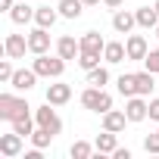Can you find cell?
<instances>
[{
    "label": "cell",
    "mask_w": 159,
    "mask_h": 159,
    "mask_svg": "<svg viewBox=\"0 0 159 159\" xmlns=\"http://www.w3.org/2000/svg\"><path fill=\"white\" fill-rule=\"evenodd\" d=\"M28 103L25 97H13V94H0V119L7 122H16V119H25L28 116Z\"/></svg>",
    "instance_id": "2"
},
{
    "label": "cell",
    "mask_w": 159,
    "mask_h": 159,
    "mask_svg": "<svg viewBox=\"0 0 159 159\" xmlns=\"http://www.w3.org/2000/svg\"><path fill=\"white\" fill-rule=\"evenodd\" d=\"M125 125H128V116H125V109L119 112V109H109V112H103V128L106 131H125Z\"/></svg>",
    "instance_id": "15"
},
{
    "label": "cell",
    "mask_w": 159,
    "mask_h": 159,
    "mask_svg": "<svg viewBox=\"0 0 159 159\" xmlns=\"http://www.w3.org/2000/svg\"><path fill=\"white\" fill-rule=\"evenodd\" d=\"M47 31H50V28H41V25H38V28L28 34V50H31L34 56H41V53L50 50V34H47Z\"/></svg>",
    "instance_id": "7"
},
{
    "label": "cell",
    "mask_w": 159,
    "mask_h": 159,
    "mask_svg": "<svg viewBox=\"0 0 159 159\" xmlns=\"http://www.w3.org/2000/svg\"><path fill=\"white\" fill-rule=\"evenodd\" d=\"M143 66H147V72L159 75V50H150V53H147V59H143Z\"/></svg>",
    "instance_id": "29"
},
{
    "label": "cell",
    "mask_w": 159,
    "mask_h": 159,
    "mask_svg": "<svg viewBox=\"0 0 159 159\" xmlns=\"http://www.w3.org/2000/svg\"><path fill=\"white\" fill-rule=\"evenodd\" d=\"M10 125H13V131H16V134H22V137H31V134H34V122H31V116L16 119V122H10Z\"/></svg>",
    "instance_id": "27"
},
{
    "label": "cell",
    "mask_w": 159,
    "mask_h": 159,
    "mask_svg": "<svg viewBox=\"0 0 159 159\" xmlns=\"http://www.w3.org/2000/svg\"><path fill=\"white\" fill-rule=\"evenodd\" d=\"M81 106L91 109V112H97V116H103V112L112 109V94H109L106 88H94V84H88V91L81 94Z\"/></svg>",
    "instance_id": "1"
},
{
    "label": "cell",
    "mask_w": 159,
    "mask_h": 159,
    "mask_svg": "<svg viewBox=\"0 0 159 159\" xmlns=\"http://www.w3.org/2000/svg\"><path fill=\"white\" fill-rule=\"evenodd\" d=\"M22 140H25V137L16 134V131H13V134H0V153H3L7 159H16V156L22 153Z\"/></svg>",
    "instance_id": "9"
},
{
    "label": "cell",
    "mask_w": 159,
    "mask_h": 159,
    "mask_svg": "<svg viewBox=\"0 0 159 159\" xmlns=\"http://www.w3.org/2000/svg\"><path fill=\"white\" fill-rule=\"evenodd\" d=\"M56 53H59L62 59H75L78 53H81V41H75L72 34H62V38L56 41Z\"/></svg>",
    "instance_id": "12"
},
{
    "label": "cell",
    "mask_w": 159,
    "mask_h": 159,
    "mask_svg": "<svg viewBox=\"0 0 159 159\" xmlns=\"http://www.w3.org/2000/svg\"><path fill=\"white\" fill-rule=\"evenodd\" d=\"M38 78H41V75H38L34 69H16V75H13V81H10V84H13L16 91H31Z\"/></svg>",
    "instance_id": "11"
},
{
    "label": "cell",
    "mask_w": 159,
    "mask_h": 159,
    "mask_svg": "<svg viewBox=\"0 0 159 159\" xmlns=\"http://www.w3.org/2000/svg\"><path fill=\"white\" fill-rule=\"evenodd\" d=\"M56 19H59V10H50V7H38V10H34V22H38L41 28H53Z\"/></svg>",
    "instance_id": "21"
},
{
    "label": "cell",
    "mask_w": 159,
    "mask_h": 159,
    "mask_svg": "<svg viewBox=\"0 0 159 159\" xmlns=\"http://www.w3.org/2000/svg\"><path fill=\"white\" fill-rule=\"evenodd\" d=\"M106 81H109V69L97 66V69L88 72V84H94V88H106Z\"/></svg>",
    "instance_id": "25"
},
{
    "label": "cell",
    "mask_w": 159,
    "mask_h": 159,
    "mask_svg": "<svg viewBox=\"0 0 159 159\" xmlns=\"http://www.w3.org/2000/svg\"><path fill=\"white\" fill-rule=\"evenodd\" d=\"M103 59H106L109 66H116V62H125V59H128V50H125V44H119V41H109V44H106V50H103Z\"/></svg>",
    "instance_id": "17"
},
{
    "label": "cell",
    "mask_w": 159,
    "mask_h": 159,
    "mask_svg": "<svg viewBox=\"0 0 159 159\" xmlns=\"http://www.w3.org/2000/svg\"><path fill=\"white\" fill-rule=\"evenodd\" d=\"M150 119H153V122H159V97H156V100H150Z\"/></svg>",
    "instance_id": "32"
},
{
    "label": "cell",
    "mask_w": 159,
    "mask_h": 159,
    "mask_svg": "<svg viewBox=\"0 0 159 159\" xmlns=\"http://www.w3.org/2000/svg\"><path fill=\"white\" fill-rule=\"evenodd\" d=\"M94 147H97V153L103 156V153H116V147H119V140H116V131H106L103 128V134H97V140H94Z\"/></svg>",
    "instance_id": "18"
},
{
    "label": "cell",
    "mask_w": 159,
    "mask_h": 159,
    "mask_svg": "<svg viewBox=\"0 0 159 159\" xmlns=\"http://www.w3.org/2000/svg\"><path fill=\"white\" fill-rule=\"evenodd\" d=\"M156 38H159V25H156Z\"/></svg>",
    "instance_id": "38"
},
{
    "label": "cell",
    "mask_w": 159,
    "mask_h": 159,
    "mask_svg": "<svg viewBox=\"0 0 159 159\" xmlns=\"http://www.w3.org/2000/svg\"><path fill=\"white\" fill-rule=\"evenodd\" d=\"M116 159H131V150H125V147H116V153H112Z\"/></svg>",
    "instance_id": "33"
},
{
    "label": "cell",
    "mask_w": 159,
    "mask_h": 159,
    "mask_svg": "<svg viewBox=\"0 0 159 159\" xmlns=\"http://www.w3.org/2000/svg\"><path fill=\"white\" fill-rule=\"evenodd\" d=\"M143 150H147V153H159V131L143 137Z\"/></svg>",
    "instance_id": "31"
},
{
    "label": "cell",
    "mask_w": 159,
    "mask_h": 159,
    "mask_svg": "<svg viewBox=\"0 0 159 159\" xmlns=\"http://www.w3.org/2000/svg\"><path fill=\"white\" fill-rule=\"evenodd\" d=\"M97 3H103V0H84V7H97Z\"/></svg>",
    "instance_id": "36"
},
{
    "label": "cell",
    "mask_w": 159,
    "mask_h": 159,
    "mask_svg": "<svg viewBox=\"0 0 159 159\" xmlns=\"http://www.w3.org/2000/svg\"><path fill=\"white\" fill-rule=\"evenodd\" d=\"M53 137H56L53 131H47V128H41V125H38V128H34V134H31V143H34L38 150H44V147H50V140H53Z\"/></svg>",
    "instance_id": "26"
},
{
    "label": "cell",
    "mask_w": 159,
    "mask_h": 159,
    "mask_svg": "<svg viewBox=\"0 0 159 159\" xmlns=\"http://www.w3.org/2000/svg\"><path fill=\"white\" fill-rule=\"evenodd\" d=\"M94 150H97V147H94V143H88V140H75V143L69 147V156H72V159H91V156H94Z\"/></svg>",
    "instance_id": "23"
},
{
    "label": "cell",
    "mask_w": 159,
    "mask_h": 159,
    "mask_svg": "<svg viewBox=\"0 0 159 159\" xmlns=\"http://www.w3.org/2000/svg\"><path fill=\"white\" fill-rule=\"evenodd\" d=\"M134 25H137V16H134V13H128V10H116V16H112V28H116L119 34H131Z\"/></svg>",
    "instance_id": "13"
},
{
    "label": "cell",
    "mask_w": 159,
    "mask_h": 159,
    "mask_svg": "<svg viewBox=\"0 0 159 159\" xmlns=\"http://www.w3.org/2000/svg\"><path fill=\"white\" fill-rule=\"evenodd\" d=\"M10 19H13L16 25H28V22L34 19V10L28 7V0H16V7L10 10Z\"/></svg>",
    "instance_id": "16"
},
{
    "label": "cell",
    "mask_w": 159,
    "mask_h": 159,
    "mask_svg": "<svg viewBox=\"0 0 159 159\" xmlns=\"http://www.w3.org/2000/svg\"><path fill=\"white\" fill-rule=\"evenodd\" d=\"M134 75H137V94H140V97L153 94V88H156V81H153V72H134Z\"/></svg>",
    "instance_id": "24"
},
{
    "label": "cell",
    "mask_w": 159,
    "mask_h": 159,
    "mask_svg": "<svg viewBox=\"0 0 159 159\" xmlns=\"http://www.w3.org/2000/svg\"><path fill=\"white\" fill-rule=\"evenodd\" d=\"M3 50H7V56H10V59H22V56H25V50H28V38H25V34H7Z\"/></svg>",
    "instance_id": "8"
},
{
    "label": "cell",
    "mask_w": 159,
    "mask_h": 159,
    "mask_svg": "<svg viewBox=\"0 0 159 159\" xmlns=\"http://www.w3.org/2000/svg\"><path fill=\"white\" fill-rule=\"evenodd\" d=\"M31 69L41 75V78H59L62 72H66V59L56 53V56H47V53H41L34 62H31Z\"/></svg>",
    "instance_id": "3"
},
{
    "label": "cell",
    "mask_w": 159,
    "mask_h": 159,
    "mask_svg": "<svg viewBox=\"0 0 159 159\" xmlns=\"http://www.w3.org/2000/svg\"><path fill=\"white\" fill-rule=\"evenodd\" d=\"M116 88H119V94L128 100V97H134L137 94V75L131 72V75H119V81H116Z\"/></svg>",
    "instance_id": "22"
},
{
    "label": "cell",
    "mask_w": 159,
    "mask_h": 159,
    "mask_svg": "<svg viewBox=\"0 0 159 159\" xmlns=\"http://www.w3.org/2000/svg\"><path fill=\"white\" fill-rule=\"evenodd\" d=\"M106 50V41L100 38V31H84L81 34V53H100L103 56Z\"/></svg>",
    "instance_id": "14"
},
{
    "label": "cell",
    "mask_w": 159,
    "mask_h": 159,
    "mask_svg": "<svg viewBox=\"0 0 159 159\" xmlns=\"http://www.w3.org/2000/svg\"><path fill=\"white\" fill-rule=\"evenodd\" d=\"M59 16L62 19H78L81 16V10H84V0H59Z\"/></svg>",
    "instance_id": "20"
},
{
    "label": "cell",
    "mask_w": 159,
    "mask_h": 159,
    "mask_svg": "<svg viewBox=\"0 0 159 159\" xmlns=\"http://www.w3.org/2000/svg\"><path fill=\"white\" fill-rule=\"evenodd\" d=\"M103 3H106L109 10H122V3H125V0H103Z\"/></svg>",
    "instance_id": "34"
},
{
    "label": "cell",
    "mask_w": 159,
    "mask_h": 159,
    "mask_svg": "<svg viewBox=\"0 0 159 159\" xmlns=\"http://www.w3.org/2000/svg\"><path fill=\"white\" fill-rule=\"evenodd\" d=\"M153 7H156V13H159V0H156V3H153Z\"/></svg>",
    "instance_id": "37"
},
{
    "label": "cell",
    "mask_w": 159,
    "mask_h": 159,
    "mask_svg": "<svg viewBox=\"0 0 159 159\" xmlns=\"http://www.w3.org/2000/svg\"><path fill=\"white\" fill-rule=\"evenodd\" d=\"M13 75H16L13 62H10V59H3V62H0V81H13Z\"/></svg>",
    "instance_id": "30"
},
{
    "label": "cell",
    "mask_w": 159,
    "mask_h": 159,
    "mask_svg": "<svg viewBox=\"0 0 159 159\" xmlns=\"http://www.w3.org/2000/svg\"><path fill=\"white\" fill-rule=\"evenodd\" d=\"M13 7H16V0H0V10H7V13H10Z\"/></svg>",
    "instance_id": "35"
},
{
    "label": "cell",
    "mask_w": 159,
    "mask_h": 159,
    "mask_svg": "<svg viewBox=\"0 0 159 159\" xmlns=\"http://www.w3.org/2000/svg\"><path fill=\"white\" fill-rule=\"evenodd\" d=\"M125 116H128V122H143V119H150V103L140 94H134L125 103Z\"/></svg>",
    "instance_id": "5"
},
{
    "label": "cell",
    "mask_w": 159,
    "mask_h": 159,
    "mask_svg": "<svg viewBox=\"0 0 159 159\" xmlns=\"http://www.w3.org/2000/svg\"><path fill=\"white\" fill-rule=\"evenodd\" d=\"M78 66H81L84 72L97 69V66H100V53H78Z\"/></svg>",
    "instance_id": "28"
},
{
    "label": "cell",
    "mask_w": 159,
    "mask_h": 159,
    "mask_svg": "<svg viewBox=\"0 0 159 159\" xmlns=\"http://www.w3.org/2000/svg\"><path fill=\"white\" fill-rule=\"evenodd\" d=\"M125 50H128V59H134V62H143V59H147V53H150V47H147V38H143V34H128Z\"/></svg>",
    "instance_id": "6"
},
{
    "label": "cell",
    "mask_w": 159,
    "mask_h": 159,
    "mask_svg": "<svg viewBox=\"0 0 159 159\" xmlns=\"http://www.w3.org/2000/svg\"><path fill=\"white\" fill-rule=\"evenodd\" d=\"M69 100H72V84L56 81V84L47 88V103H53V106H66Z\"/></svg>",
    "instance_id": "10"
},
{
    "label": "cell",
    "mask_w": 159,
    "mask_h": 159,
    "mask_svg": "<svg viewBox=\"0 0 159 159\" xmlns=\"http://www.w3.org/2000/svg\"><path fill=\"white\" fill-rule=\"evenodd\" d=\"M34 122H38L41 128L53 131V134H59V131H62V119L56 116L53 103H44V106H38V109H34Z\"/></svg>",
    "instance_id": "4"
},
{
    "label": "cell",
    "mask_w": 159,
    "mask_h": 159,
    "mask_svg": "<svg viewBox=\"0 0 159 159\" xmlns=\"http://www.w3.org/2000/svg\"><path fill=\"white\" fill-rule=\"evenodd\" d=\"M134 16H137V25H140V28H156V25H159L156 7H140V10H134Z\"/></svg>",
    "instance_id": "19"
}]
</instances>
